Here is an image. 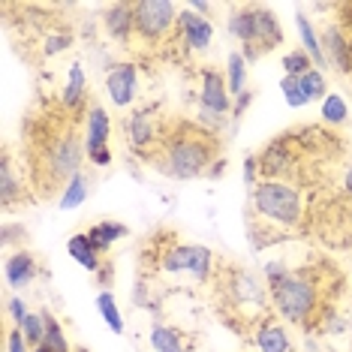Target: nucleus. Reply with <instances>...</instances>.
<instances>
[{"instance_id": "obj_1", "label": "nucleus", "mask_w": 352, "mask_h": 352, "mask_svg": "<svg viewBox=\"0 0 352 352\" xmlns=\"http://www.w3.org/2000/svg\"><path fill=\"white\" fill-rule=\"evenodd\" d=\"M85 135L78 133V118L58 109H45L39 118L28 121V172L36 199H52L63 193L73 175L82 172Z\"/></svg>"}, {"instance_id": "obj_2", "label": "nucleus", "mask_w": 352, "mask_h": 352, "mask_svg": "<svg viewBox=\"0 0 352 352\" xmlns=\"http://www.w3.org/2000/svg\"><path fill=\"white\" fill-rule=\"evenodd\" d=\"M220 157V135L199 124H175L163 133V142L148 163H154L160 175L172 181H196L211 172L214 160Z\"/></svg>"}, {"instance_id": "obj_3", "label": "nucleus", "mask_w": 352, "mask_h": 352, "mask_svg": "<svg viewBox=\"0 0 352 352\" xmlns=\"http://www.w3.org/2000/svg\"><path fill=\"white\" fill-rule=\"evenodd\" d=\"M325 271L319 265H301L292 268L289 277L271 286V307L277 319L298 328H316L322 314H328L331 301L325 298Z\"/></svg>"}, {"instance_id": "obj_4", "label": "nucleus", "mask_w": 352, "mask_h": 352, "mask_svg": "<svg viewBox=\"0 0 352 352\" xmlns=\"http://www.w3.org/2000/svg\"><path fill=\"white\" fill-rule=\"evenodd\" d=\"M250 214L277 232L298 229L304 220V199L292 181H259L250 193Z\"/></svg>"}, {"instance_id": "obj_5", "label": "nucleus", "mask_w": 352, "mask_h": 352, "mask_svg": "<svg viewBox=\"0 0 352 352\" xmlns=\"http://www.w3.org/2000/svg\"><path fill=\"white\" fill-rule=\"evenodd\" d=\"M220 295H223L226 310L244 314L247 322H253V325H259L262 319H265L262 314H265V307L271 304L268 283L247 268H223Z\"/></svg>"}, {"instance_id": "obj_6", "label": "nucleus", "mask_w": 352, "mask_h": 352, "mask_svg": "<svg viewBox=\"0 0 352 352\" xmlns=\"http://www.w3.org/2000/svg\"><path fill=\"white\" fill-rule=\"evenodd\" d=\"M217 268L214 253L202 244H181L169 241L157 250V271L160 274H187L196 283H205Z\"/></svg>"}, {"instance_id": "obj_7", "label": "nucleus", "mask_w": 352, "mask_h": 352, "mask_svg": "<svg viewBox=\"0 0 352 352\" xmlns=\"http://www.w3.org/2000/svg\"><path fill=\"white\" fill-rule=\"evenodd\" d=\"M181 6L172 0H139L135 3V39L148 45H163L178 30Z\"/></svg>"}, {"instance_id": "obj_8", "label": "nucleus", "mask_w": 352, "mask_h": 352, "mask_svg": "<svg viewBox=\"0 0 352 352\" xmlns=\"http://www.w3.org/2000/svg\"><path fill=\"white\" fill-rule=\"evenodd\" d=\"M87 121H85V154L91 160L94 166H100V169H106L111 166V151H109V135H111V118L106 106H100V102H94V106H87Z\"/></svg>"}, {"instance_id": "obj_9", "label": "nucleus", "mask_w": 352, "mask_h": 352, "mask_svg": "<svg viewBox=\"0 0 352 352\" xmlns=\"http://www.w3.org/2000/svg\"><path fill=\"white\" fill-rule=\"evenodd\" d=\"M232 106H235V102H232L226 76L214 67H205L202 73H199V109H208V111H214V115L226 118Z\"/></svg>"}, {"instance_id": "obj_10", "label": "nucleus", "mask_w": 352, "mask_h": 352, "mask_svg": "<svg viewBox=\"0 0 352 352\" xmlns=\"http://www.w3.org/2000/svg\"><path fill=\"white\" fill-rule=\"evenodd\" d=\"M277 45H283V28H280L277 15L268 6H259L256 10V39H253V45L241 49V54L250 63V60H259L262 54H271Z\"/></svg>"}, {"instance_id": "obj_11", "label": "nucleus", "mask_w": 352, "mask_h": 352, "mask_svg": "<svg viewBox=\"0 0 352 352\" xmlns=\"http://www.w3.org/2000/svg\"><path fill=\"white\" fill-rule=\"evenodd\" d=\"M126 142H130V148L135 151V154H142L145 160L160 148V142H163V130L157 126L151 111L139 109V111H133V115L126 118Z\"/></svg>"}, {"instance_id": "obj_12", "label": "nucleus", "mask_w": 352, "mask_h": 352, "mask_svg": "<svg viewBox=\"0 0 352 352\" xmlns=\"http://www.w3.org/2000/svg\"><path fill=\"white\" fill-rule=\"evenodd\" d=\"M106 94L111 100V106L126 109L133 106L139 97V69L130 60H121L106 73Z\"/></svg>"}, {"instance_id": "obj_13", "label": "nucleus", "mask_w": 352, "mask_h": 352, "mask_svg": "<svg viewBox=\"0 0 352 352\" xmlns=\"http://www.w3.org/2000/svg\"><path fill=\"white\" fill-rule=\"evenodd\" d=\"M178 39H181V45L187 52H208L211 49V43H214V25H211V19H205V15H199L193 12L187 6V10H181L178 15Z\"/></svg>"}, {"instance_id": "obj_14", "label": "nucleus", "mask_w": 352, "mask_h": 352, "mask_svg": "<svg viewBox=\"0 0 352 352\" xmlns=\"http://www.w3.org/2000/svg\"><path fill=\"white\" fill-rule=\"evenodd\" d=\"M319 39H322L328 67H334L340 76H352V34H346L340 25H328Z\"/></svg>"}, {"instance_id": "obj_15", "label": "nucleus", "mask_w": 352, "mask_h": 352, "mask_svg": "<svg viewBox=\"0 0 352 352\" xmlns=\"http://www.w3.org/2000/svg\"><path fill=\"white\" fill-rule=\"evenodd\" d=\"M102 28L115 43H133L135 39V3H109L102 12Z\"/></svg>"}, {"instance_id": "obj_16", "label": "nucleus", "mask_w": 352, "mask_h": 352, "mask_svg": "<svg viewBox=\"0 0 352 352\" xmlns=\"http://www.w3.org/2000/svg\"><path fill=\"white\" fill-rule=\"evenodd\" d=\"M3 277L12 289H25V286H30L39 277V259L30 250H15L6 256Z\"/></svg>"}, {"instance_id": "obj_17", "label": "nucleus", "mask_w": 352, "mask_h": 352, "mask_svg": "<svg viewBox=\"0 0 352 352\" xmlns=\"http://www.w3.org/2000/svg\"><path fill=\"white\" fill-rule=\"evenodd\" d=\"M253 340H256V349L259 352H292L289 331H286V325L274 316H265L253 328Z\"/></svg>"}, {"instance_id": "obj_18", "label": "nucleus", "mask_w": 352, "mask_h": 352, "mask_svg": "<svg viewBox=\"0 0 352 352\" xmlns=\"http://www.w3.org/2000/svg\"><path fill=\"white\" fill-rule=\"evenodd\" d=\"M60 106L69 111V115H82V109L87 106V78H85V67L82 63H73L69 67V73H67V85H63V91H60Z\"/></svg>"}, {"instance_id": "obj_19", "label": "nucleus", "mask_w": 352, "mask_h": 352, "mask_svg": "<svg viewBox=\"0 0 352 352\" xmlns=\"http://www.w3.org/2000/svg\"><path fill=\"white\" fill-rule=\"evenodd\" d=\"M256 10H259L256 3H244V6H235V10L229 12L226 28H229L232 39H238V43H241L238 49L253 45V39H256Z\"/></svg>"}, {"instance_id": "obj_20", "label": "nucleus", "mask_w": 352, "mask_h": 352, "mask_svg": "<svg viewBox=\"0 0 352 352\" xmlns=\"http://www.w3.org/2000/svg\"><path fill=\"white\" fill-rule=\"evenodd\" d=\"M295 30H298V39H301V49L310 54L316 69H328V60H325V52H322V39H319L314 21L307 19L304 10H295Z\"/></svg>"}, {"instance_id": "obj_21", "label": "nucleus", "mask_w": 352, "mask_h": 352, "mask_svg": "<svg viewBox=\"0 0 352 352\" xmlns=\"http://www.w3.org/2000/svg\"><path fill=\"white\" fill-rule=\"evenodd\" d=\"M67 253L69 259L78 262L85 271H91V274H97V271L102 268V253L97 250V247L91 244V238H87V232H76V235L67 238Z\"/></svg>"}, {"instance_id": "obj_22", "label": "nucleus", "mask_w": 352, "mask_h": 352, "mask_svg": "<svg viewBox=\"0 0 352 352\" xmlns=\"http://www.w3.org/2000/svg\"><path fill=\"white\" fill-rule=\"evenodd\" d=\"M130 235V229L124 226V223H118V220H100V223H94L91 229H87V238H91V244L97 247V250L106 256L111 247H115L121 238Z\"/></svg>"}, {"instance_id": "obj_23", "label": "nucleus", "mask_w": 352, "mask_h": 352, "mask_svg": "<svg viewBox=\"0 0 352 352\" xmlns=\"http://www.w3.org/2000/svg\"><path fill=\"white\" fill-rule=\"evenodd\" d=\"M21 199H25V187H21V178H15L10 151H3V163H0V202H3V208H12Z\"/></svg>"}, {"instance_id": "obj_24", "label": "nucleus", "mask_w": 352, "mask_h": 352, "mask_svg": "<svg viewBox=\"0 0 352 352\" xmlns=\"http://www.w3.org/2000/svg\"><path fill=\"white\" fill-rule=\"evenodd\" d=\"M226 85H229L232 100H238L247 91V58L241 54V49L229 52L226 58Z\"/></svg>"}, {"instance_id": "obj_25", "label": "nucleus", "mask_w": 352, "mask_h": 352, "mask_svg": "<svg viewBox=\"0 0 352 352\" xmlns=\"http://www.w3.org/2000/svg\"><path fill=\"white\" fill-rule=\"evenodd\" d=\"M151 346H154V352H187V346H184V334L166 322L151 325Z\"/></svg>"}, {"instance_id": "obj_26", "label": "nucleus", "mask_w": 352, "mask_h": 352, "mask_svg": "<svg viewBox=\"0 0 352 352\" xmlns=\"http://www.w3.org/2000/svg\"><path fill=\"white\" fill-rule=\"evenodd\" d=\"M87 193H91V178H87V172L82 169L78 175L69 178L67 187H63V193L58 196V208H63V211H73V208H78L85 202Z\"/></svg>"}, {"instance_id": "obj_27", "label": "nucleus", "mask_w": 352, "mask_h": 352, "mask_svg": "<svg viewBox=\"0 0 352 352\" xmlns=\"http://www.w3.org/2000/svg\"><path fill=\"white\" fill-rule=\"evenodd\" d=\"M97 310H100V316H102V322H106L115 334H124V314H121V307H118V298L111 295L109 289H102L97 295Z\"/></svg>"}, {"instance_id": "obj_28", "label": "nucleus", "mask_w": 352, "mask_h": 352, "mask_svg": "<svg viewBox=\"0 0 352 352\" xmlns=\"http://www.w3.org/2000/svg\"><path fill=\"white\" fill-rule=\"evenodd\" d=\"M43 319H45V340H43V346H49L52 352H69V340H67V334H63V325L54 319L52 310L43 307Z\"/></svg>"}, {"instance_id": "obj_29", "label": "nucleus", "mask_w": 352, "mask_h": 352, "mask_svg": "<svg viewBox=\"0 0 352 352\" xmlns=\"http://www.w3.org/2000/svg\"><path fill=\"white\" fill-rule=\"evenodd\" d=\"M301 91H304V97H307V102H322L325 97H328V82H325V73L322 69H310V73H304L301 78Z\"/></svg>"}, {"instance_id": "obj_30", "label": "nucleus", "mask_w": 352, "mask_h": 352, "mask_svg": "<svg viewBox=\"0 0 352 352\" xmlns=\"http://www.w3.org/2000/svg\"><path fill=\"white\" fill-rule=\"evenodd\" d=\"M346 118H349L346 100H343L340 94H328V97L322 100V121L340 126V124H346Z\"/></svg>"}, {"instance_id": "obj_31", "label": "nucleus", "mask_w": 352, "mask_h": 352, "mask_svg": "<svg viewBox=\"0 0 352 352\" xmlns=\"http://www.w3.org/2000/svg\"><path fill=\"white\" fill-rule=\"evenodd\" d=\"M310 69H314V60H310V54L304 49H292L283 54V76L301 78L304 73H310Z\"/></svg>"}, {"instance_id": "obj_32", "label": "nucleus", "mask_w": 352, "mask_h": 352, "mask_svg": "<svg viewBox=\"0 0 352 352\" xmlns=\"http://www.w3.org/2000/svg\"><path fill=\"white\" fill-rule=\"evenodd\" d=\"M21 328V334H25V340L30 343V349H36V346H43V340H45V319H43V310L39 314H28V319L19 325Z\"/></svg>"}, {"instance_id": "obj_33", "label": "nucleus", "mask_w": 352, "mask_h": 352, "mask_svg": "<svg viewBox=\"0 0 352 352\" xmlns=\"http://www.w3.org/2000/svg\"><path fill=\"white\" fill-rule=\"evenodd\" d=\"M280 91H283V100H286V106H289V109H301V106H307V97H304V91H301V82H298V78L283 76V78H280Z\"/></svg>"}, {"instance_id": "obj_34", "label": "nucleus", "mask_w": 352, "mask_h": 352, "mask_svg": "<svg viewBox=\"0 0 352 352\" xmlns=\"http://www.w3.org/2000/svg\"><path fill=\"white\" fill-rule=\"evenodd\" d=\"M69 43H73V36H69L67 30H52V34H45V39H43V58H54V54L67 52Z\"/></svg>"}, {"instance_id": "obj_35", "label": "nucleus", "mask_w": 352, "mask_h": 352, "mask_svg": "<svg viewBox=\"0 0 352 352\" xmlns=\"http://www.w3.org/2000/svg\"><path fill=\"white\" fill-rule=\"evenodd\" d=\"M289 271H292V268L286 265L283 259H271V262H265V265H262V280H265L268 289H271V286H277L280 280L289 277Z\"/></svg>"}, {"instance_id": "obj_36", "label": "nucleus", "mask_w": 352, "mask_h": 352, "mask_svg": "<svg viewBox=\"0 0 352 352\" xmlns=\"http://www.w3.org/2000/svg\"><path fill=\"white\" fill-rule=\"evenodd\" d=\"M6 352H34V349H30V343L25 340V334H21L19 325L6 331Z\"/></svg>"}, {"instance_id": "obj_37", "label": "nucleus", "mask_w": 352, "mask_h": 352, "mask_svg": "<svg viewBox=\"0 0 352 352\" xmlns=\"http://www.w3.org/2000/svg\"><path fill=\"white\" fill-rule=\"evenodd\" d=\"M6 310H10V316H12V322H15V325H21V322L28 319V314H30L28 304L21 301V298H10V301H6Z\"/></svg>"}, {"instance_id": "obj_38", "label": "nucleus", "mask_w": 352, "mask_h": 352, "mask_svg": "<svg viewBox=\"0 0 352 352\" xmlns=\"http://www.w3.org/2000/svg\"><path fill=\"white\" fill-rule=\"evenodd\" d=\"M94 277L100 280V286H111V280H115V265H111V262L106 259V262H102V268H100Z\"/></svg>"}, {"instance_id": "obj_39", "label": "nucleus", "mask_w": 352, "mask_h": 352, "mask_svg": "<svg viewBox=\"0 0 352 352\" xmlns=\"http://www.w3.org/2000/svg\"><path fill=\"white\" fill-rule=\"evenodd\" d=\"M343 193H346L349 199H352V166L346 172H343Z\"/></svg>"}, {"instance_id": "obj_40", "label": "nucleus", "mask_w": 352, "mask_h": 352, "mask_svg": "<svg viewBox=\"0 0 352 352\" xmlns=\"http://www.w3.org/2000/svg\"><path fill=\"white\" fill-rule=\"evenodd\" d=\"M73 352H91V349H85V346H76Z\"/></svg>"}, {"instance_id": "obj_41", "label": "nucleus", "mask_w": 352, "mask_h": 352, "mask_svg": "<svg viewBox=\"0 0 352 352\" xmlns=\"http://www.w3.org/2000/svg\"><path fill=\"white\" fill-rule=\"evenodd\" d=\"M349 334H352V310H349Z\"/></svg>"}]
</instances>
